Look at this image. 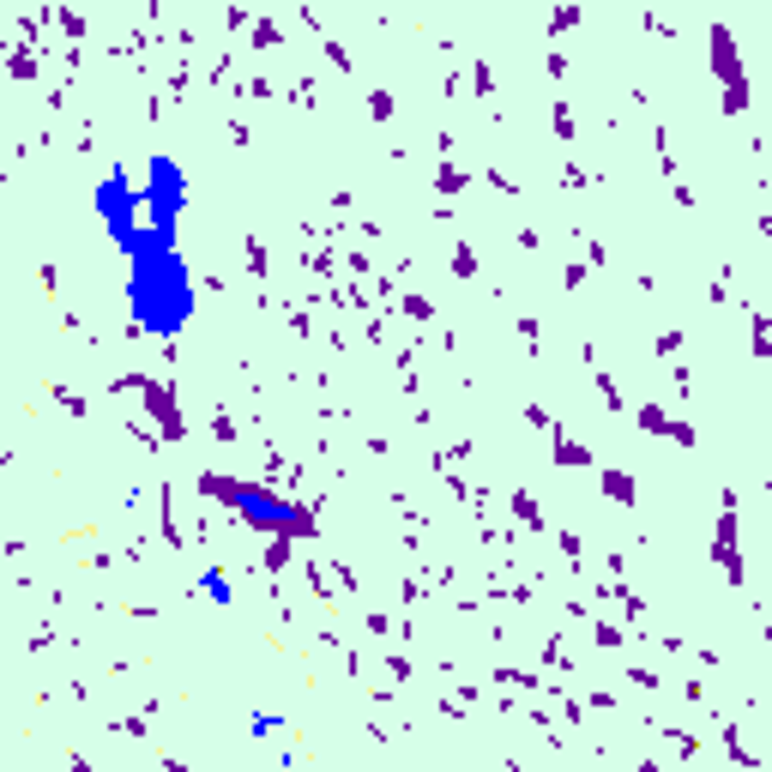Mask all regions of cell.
I'll use <instances>...</instances> for the list:
<instances>
[{"label": "cell", "mask_w": 772, "mask_h": 772, "mask_svg": "<svg viewBox=\"0 0 772 772\" xmlns=\"http://www.w3.org/2000/svg\"><path fill=\"white\" fill-rule=\"evenodd\" d=\"M115 253L127 260V320H133V333L175 344L200 314V284H193V266L175 242V230L146 217L133 235L115 242Z\"/></svg>", "instance_id": "cell-1"}, {"label": "cell", "mask_w": 772, "mask_h": 772, "mask_svg": "<svg viewBox=\"0 0 772 772\" xmlns=\"http://www.w3.org/2000/svg\"><path fill=\"white\" fill-rule=\"evenodd\" d=\"M206 489L230 507V513H242L253 531H271V537H314V513H308V507L284 501V495H271V489H260V483L206 477Z\"/></svg>", "instance_id": "cell-2"}, {"label": "cell", "mask_w": 772, "mask_h": 772, "mask_svg": "<svg viewBox=\"0 0 772 772\" xmlns=\"http://www.w3.org/2000/svg\"><path fill=\"white\" fill-rule=\"evenodd\" d=\"M139 193H146V217L151 224H164V230H182V211H188V169L175 164V151H151L146 157V182H139Z\"/></svg>", "instance_id": "cell-3"}, {"label": "cell", "mask_w": 772, "mask_h": 772, "mask_svg": "<svg viewBox=\"0 0 772 772\" xmlns=\"http://www.w3.org/2000/svg\"><path fill=\"white\" fill-rule=\"evenodd\" d=\"M193 585H200V598H206V604H217V609H230V604H235V585L224 580V567H206V573H200Z\"/></svg>", "instance_id": "cell-4"}, {"label": "cell", "mask_w": 772, "mask_h": 772, "mask_svg": "<svg viewBox=\"0 0 772 772\" xmlns=\"http://www.w3.org/2000/svg\"><path fill=\"white\" fill-rule=\"evenodd\" d=\"M278 724H284V718H278V712H266V706L248 712V736H253V742H271V736H278Z\"/></svg>", "instance_id": "cell-5"}]
</instances>
